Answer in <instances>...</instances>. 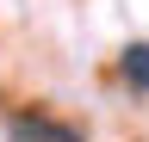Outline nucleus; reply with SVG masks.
Instances as JSON below:
<instances>
[{"label":"nucleus","mask_w":149,"mask_h":142,"mask_svg":"<svg viewBox=\"0 0 149 142\" xmlns=\"http://www.w3.org/2000/svg\"><path fill=\"white\" fill-rule=\"evenodd\" d=\"M13 142H87L74 123H56V117H44V111H31V117H13V130H6Z\"/></svg>","instance_id":"1"},{"label":"nucleus","mask_w":149,"mask_h":142,"mask_svg":"<svg viewBox=\"0 0 149 142\" xmlns=\"http://www.w3.org/2000/svg\"><path fill=\"white\" fill-rule=\"evenodd\" d=\"M118 74L130 93H149V43H130L124 56H118Z\"/></svg>","instance_id":"2"}]
</instances>
